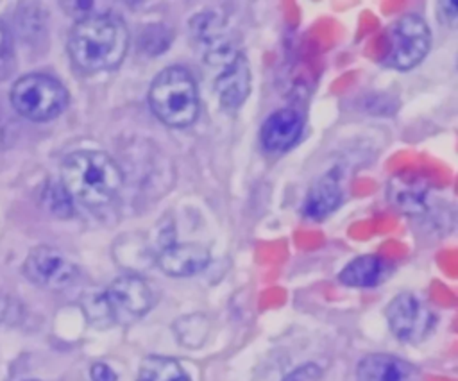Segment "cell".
Returning <instances> with one entry per match:
<instances>
[{
    "instance_id": "cell-1",
    "label": "cell",
    "mask_w": 458,
    "mask_h": 381,
    "mask_svg": "<svg viewBox=\"0 0 458 381\" xmlns=\"http://www.w3.org/2000/svg\"><path fill=\"white\" fill-rule=\"evenodd\" d=\"M129 50V29L113 13H95L77 20L68 34V54L88 73L114 70Z\"/></svg>"
},
{
    "instance_id": "cell-2",
    "label": "cell",
    "mask_w": 458,
    "mask_h": 381,
    "mask_svg": "<svg viewBox=\"0 0 458 381\" xmlns=\"http://www.w3.org/2000/svg\"><path fill=\"white\" fill-rule=\"evenodd\" d=\"M59 182L72 200L89 209H100L120 193L123 174L106 152L75 150L63 159Z\"/></svg>"
},
{
    "instance_id": "cell-3",
    "label": "cell",
    "mask_w": 458,
    "mask_h": 381,
    "mask_svg": "<svg viewBox=\"0 0 458 381\" xmlns=\"http://www.w3.org/2000/svg\"><path fill=\"white\" fill-rule=\"evenodd\" d=\"M154 304L148 283L138 274H123L102 292L84 299V313L95 326L131 324L141 318Z\"/></svg>"
},
{
    "instance_id": "cell-4",
    "label": "cell",
    "mask_w": 458,
    "mask_h": 381,
    "mask_svg": "<svg viewBox=\"0 0 458 381\" xmlns=\"http://www.w3.org/2000/svg\"><path fill=\"white\" fill-rule=\"evenodd\" d=\"M147 100L154 116L175 129L191 125L200 111L195 77L181 64L166 66L152 79Z\"/></svg>"
},
{
    "instance_id": "cell-5",
    "label": "cell",
    "mask_w": 458,
    "mask_h": 381,
    "mask_svg": "<svg viewBox=\"0 0 458 381\" xmlns=\"http://www.w3.org/2000/svg\"><path fill=\"white\" fill-rule=\"evenodd\" d=\"M68 89L47 73H27L11 88L13 107L27 120L48 122L68 106Z\"/></svg>"
},
{
    "instance_id": "cell-6",
    "label": "cell",
    "mask_w": 458,
    "mask_h": 381,
    "mask_svg": "<svg viewBox=\"0 0 458 381\" xmlns=\"http://www.w3.org/2000/svg\"><path fill=\"white\" fill-rule=\"evenodd\" d=\"M388 52L385 64L394 70H411L419 66L431 48V30L419 14H403L386 29Z\"/></svg>"
},
{
    "instance_id": "cell-7",
    "label": "cell",
    "mask_w": 458,
    "mask_h": 381,
    "mask_svg": "<svg viewBox=\"0 0 458 381\" xmlns=\"http://www.w3.org/2000/svg\"><path fill=\"white\" fill-rule=\"evenodd\" d=\"M190 38L209 66L222 68L242 50L227 20L213 11H204L190 20Z\"/></svg>"
},
{
    "instance_id": "cell-8",
    "label": "cell",
    "mask_w": 458,
    "mask_h": 381,
    "mask_svg": "<svg viewBox=\"0 0 458 381\" xmlns=\"http://www.w3.org/2000/svg\"><path fill=\"white\" fill-rule=\"evenodd\" d=\"M386 320L397 340L406 343L422 342L435 327V311L413 293H399L386 306Z\"/></svg>"
},
{
    "instance_id": "cell-9",
    "label": "cell",
    "mask_w": 458,
    "mask_h": 381,
    "mask_svg": "<svg viewBox=\"0 0 458 381\" xmlns=\"http://www.w3.org/2000/svg\"><path fill=\"white\" fill-rule=\"evenodd\" d=\"M23 274L30 283L45 290H64L75 283L79 267L59 249L38 245L27 254Z\"/></svg>"
},
{
    "instance_id": "cell-10",
    "label": "cell",
    "mask_w": 458,
    "mask_h": 381,
    "mask_svg": "<svg viewBox=\"0 0 458 381\" xmlns=\"http://www.w3.org/2000/svg\"><path fill=\"white\" fill-rule=\"evenodd\" d=\"M304 118L297 109L281 107L270 113L259 129V141L268 152H286L301 138Z\"/></svg>"
},
{
    "instance_id": "cell-11",
    "label": "cell",
    "mask_w": 458,
    "mask_h": 381,
    "mask_svg": "<svg viewBox=\"0 0 458 381\" xmlns=\"http://www.w3.org/2000/svg\"><path fill=\"white\" fill-rule=\"evenodd\" d=\"M215 89L218 93L220 106L225 111H236L242 107L250 93V68L243 52L218 68L215 77Z\"/></svg>"
},
{
    "instance_id": "cell-12",
    "label": "cell",
    "mask_w": 458,
    "mask_h": 381,
    "mask_svg": "<svg viewBox=\"0 0 458 381\" xmlns=\"http://www.w3.org/2000/svg\"><path fill=\"white\" fill-rule=\"evenodd\" d=\"M161 272L172 277H186L202 272L209 263V250L200 243H166L156 256Z\"/></svg>"
},
{
    "instance_id": "cell-13",
    "label": "cell",
    "mask_w": 458,
    "mask_h": 381,
    "mask_svg": "<svg viewBox=\"0 0 458 381\" xmlns=\"http://www.w3.org/2000/svg\"><path fill=\"white\" fill-rule=\"evenodd\" d=\"M358 381H422L419 368L397 356L376 352L365 356L356 367Z\"/></svg>"
},
{
    "instance_id": "cell-14",
    "label": "cell",
    "mask_w": 458,
    "mask_h": 381,
    "mask_svg": "<svg viewBox=\"0 0 458 381\" xmlns=\"http://www.w3.org/2000/svg\"><path fill=\"white\" fill-rule=\"evenodd\" d=\"M344 199V190L340 184V177L336 172H327L322 177H318L311 188L306 193L304 204H302V213L310 220H324L327 218L340 204Z\"/></svg>"
},
{
    "instance_id": "cell-15",
    "label": "cell",
    "mask_w": 458,
    "mask_h": 381,
    "mask_svg": "<svg viewBox=\"0 0 458 381\" xmlns=\"http://www.w3.org/2000/svg\"><path fill=\"white\" fill-rule=\"evenodd\" d=\"M394 272V265L377 256L363 254L351 259L338 274V281L351 288H372L386 281Z\"/></svg>"
},
{
    "instance_id": "cell-16",
    "label": "cell",
    "mask_w": 458,
    "mask_h": 381,
    "mask_svg": "<svg viewBox=\"0 0 458 381\" xmlns=\"http://www.w3.org/2000/svg\"><path fill=\"white\" fill-rule=\"evenodd\" d=\"M138 381H191L181 363L166 356H147L140 363Z\"/></svg>"
},
{
    "instance_id": "cell-17",
    "label": "cell",
    "mask_w": 458,
    "mask_h": 381,
    "mask_svg": "<svg viewBox=\"0 0 458 381\" xmlns=\"http://www.w3.org/2000/svg\"><path fill=\"white\" fill-rule=\"evenodd\" d=\"M43 200H45L47 209L50 213H54L55 216L68 218L73 215V200L66 193V190L63 188V184L59 181L47 184V188L43 191Z\"/></svg>"
},
{
    "instance_id": "cell-18",
    "label": "cell",
    "mask_w": 458,
    "mask_h": 381,
    "mask_svg": "<svg viewBox=\"0 0 458 381\" xmlns=\"http://www.w3.org/2000/svg\"><path fill=\"white\" fill-rule=\"evenodd\" d=\"M170 45V34L163 25H148L140 36V47L150 54H161Z\"/></svg>"
},
{
    "instance_id": "cell-19",
    "label": "cell",
    "mask_w": 458,
    "mask_h": 381,
    "mask_svg": "<svg viewBox=\"0 0 458 381\" xmlns=\"http://www.w3.org/2000/svg\"><path fill=\"white\" fill-rule=\"evenodd\" d=\"M14 70V48L9 29L0 21V80L7 79Z\"/></svg>"
},
{
    "instance_id": "cell-20",
    "label": "cell",
    "mask_w": 458,
    "mask_h": 381,
    "mask_svg": "<svg viewBox=\"0 0 458 381\" xmlns=\"http://www.w3.org/2000/svg\"><path fill=\"white\" fill-rule=\"evenodd\" d=\"M89 376H91V381H116L118 379L116 372L107 363H102V361L91 365Z\"/></svg>"
},
{
    "instance_id": "cell-21",
    "label": "cell",
    "mask_w": 458,
    "mask_h": 381,
    "mask_svg": "<svg viewBox=\"0 0 458 381\" xmlns=\"http://www.w3.org/2000/svg\"><path fill=\"white\" fill-rule=\"evenodd\" d=\"M318 376H320V370L317 368V365H304L297 368L292 376H288L284 381H317Z\"/></svg>"
},
{
    "instance_id": "cell-22",
    "label": "cell",
    "mask_w": 458,
    "mask_h": 381,
    "mask_svg": "<svg viewBox=\"0 0 458 381\" xmlns=\"http://www.w3.org/2000/svg\"><path fill=\"white\" fill-rule=\"evenodd\" d=\"M438 14H440V21L447 23V25H454L456 16H458V9L454 2H440L438 4Z\"/></svg>"
},
{
    "instance_id": "cell-23",
    "label": "cell",
    "mask_w": 458,
    "mask_h": 381,
    "mask_svg": "<svg viewBox=\"0 0 458 381\" xmlns=\"http://www.w3.org/2000/svg\"><path fill=\"white\" fill-rule=\"evenodd\" d=\"M29 381H38V379H29Z\"/></svg>"
}]
</instances>
